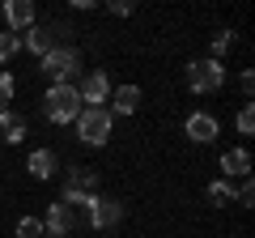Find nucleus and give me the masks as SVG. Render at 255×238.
I'll list each match as a JSON object with an SVG mask.
<instances>
[{
  "mask_svg": "<svg viewBox=\"0 0 255 238\" xmlns=\"http://www.w3.org/2000/svg\"><path fill=\"white\" fill-rule=\"evenodd\" d=\"M81 94H77V85H51L43 98V115L51 119V123H77V115H81Z\"/></svg>",
  "mask_w": 255,
  "mask_h": 238,
  "instance_id": "nucleus-1",
  "label": "nucleus"
},
{
  "mask_svg": "<svg viewBox=\"0 0 255 238\" xmlns=\"http://www.w3.org/2000/svg\"><path fill=\"white\" fill-rule=\"evenodd\" d=\"M94 192H98V174L90 166H73L68 170V183H64V204L68 209H90Z\"/></svg>",
  "mask_w": 255,
  "mask_h": 238,
  "instance_id": "nucleus-2",
  "label": "nucleus"
},
{
  "mask_svg": "<svg viewBox=\"0 0 255 238\" xmlns=\"http://www.w3.org/2000/svg\"><path fill=\"white\" fill-rule=\"evenodd\" d=\"M77 136L85 140V145H107L111 140V111H102V107H85L81 115H77Z\"/></svg>",
  "mask_w": 255,
  "mask_h": 238,
  "instance_id": "nucleus-3",
  "label": "nucleus"
},
{
  "mask_svg": "<svg viewBox=\"0 0 255 238\" xmlns=\"http://www.w3.org/2000/svg\"><path fill=\"white\" fill-rule=\"evenodd\" d=\"M187 85L196 94H217L221 85H226V68H221V60H191V64H187Z\"/></svg>",
  "mask_w": 255,
  "mask_h": 238,
  "instance_id": "nucleus-4",
  "label": "nucleus"
},
{
  "mask_svg": "<svg viewBox=\"0 0 255 238\" xmlns=\"http://www.w3.org/2000/svg\"><path fill=\"white\" fill-rule=\"evenodd\" d=\"M77 68H81V55L73 47H51L43 55V73L51 77V85H68V77H77Z\"/></svg>",
  "mask_w": 255,
  "mask_h": 238,
  "instance_id": "nucleus-5",
  "label": "nucleus"
},
{
  "mask_svg": "<svg viewBox=\"0 0 255 238\" xmlns=\"http://www.w3.org/2000/svg\"><path fill=\"white\" fill-rule=\"evenodd\" d=\"M85 221H90L94 230H115L119 221H124V204L111 200V196H94L90 209H85Z\"/></svg>",
  "mask_w": 255,
  "mask_h": 238,
  "instance_id": "nucleus-6",
  "label": "nucleus"
},
{
  "mask_svg": "<svg viewBox=\"0 0 255 238\" xmlns=\"http://www.w3.org/2000/svg\"><path fill=\"white\" fill-rule=\"evenodd\" d=\"M60 34H64V26H55V21H43V26H30L26 34H21V47H30L34 55H47L51 47H60Z\"/></svg>",
  "mask_w": 255,
  "mask_h": 238,
  "instance_id": "nucleus-7",
  "label": "nucleus"
},
{
  "mask_svg": "<svg viewBox=\"0 0 255 238\" xmlns=\"http://www.w3.org/2000/svg\"><path fill=\"white\" fill-rule=\"evenodd\" d=\"M77 94H81V107H98V102L111 98V81L102 68H94V73H85V81L77 85Z\"/></svg>",
  "mask_w": 255,
  "mask_h": 238,
  "instance_id": "nucleus-8",
  "label": "nucleus"
},
{
  "mask_svg": "<svg viewBox=\"0 0 255 238\" xmlns=\"http://www.w3.org/2000/svg\"><path fill=\"white\" fill-rule=\"evenodd\" d=\"M183 128H187V136L196 140V145H209V140H217L221 123L209 115V111H196V115H187V123H183Z\"/></svg>",
  "mask_w": 255,
  "mask_h": 238,
  "instance_id": "nucleus-9",
  "label": "nucleus"
},
{
  "mask_svg": "<svg viewBox=\"0 0 255 238\" xmlns=\"http://www.w3.org/2000/svg\"><path fill=\"white\" fill-rule=\"evenodd\" d=\"M77 226V217H73V209L64 200H55L51 209H47V221H43V230H47V238H64L68 230Z\"/></svg>",
  "mask_w": 255,
  "mask_h": 238,
  "instance_id": "nucleus-10",
  "label": "nucleus"
},
{
  "mask_svg": "<svg viewBox=\"0 0 255 238\" xmlns=\"http://www.w3.org/2000/svg\"><path fill=\"white\" fill-rule=\"evenodd\" d=\"M4 17H9L13 34H21V30L34 26V4H30V0H9V4H4Z\"/></svg>",
  "mask_w": 255,
  "mask_h": 238,
  "instance_id": "nucleus-11",
  "label": "nucleus"
},
{
  "mask_svg": "<svg viewBox=\"0 0 255 238\" xmlns=\"http://www.w3.org/2000/svg\"><path fill=\"white\" fill-rule=\"evenodd\" d=\"M26 170L34 174V179H51V174L60 170V157H55L51 149H34V153H30V162H26Z\"/></svg>",
  "mask_w": 255,
  "mask_h": 238,
  "instance_id": "nucleus-12",
  "label": "nucleus"
},
{
  "mask_svg": "<svg viewBox=\"0 0 255 238\" xmlns=\"http://www.w3.org/2000/svg\"><path fill=\"white\" fill-rule=\"evenodd\" d=\"M221 170H226V183L230 179H234V174H251V153H247V149H226V153H221Z\"/></svg>",
  "mask_w": 255,
  "mask_h": 238,
  "instance_id": "nucleus-13",
  "label": "nucleus"
},
{
  "mask_svg": "<svg viewBox=\"0 0 255 238\" xmlns=\"http://www.w3.org/2000/svg\"><path fill=\"white\" fill-rule=\"evenodd\" d=\"M0 136L9 140V145H21L26 140V119L17 111H0Z\"/></svg>",
  "mask_w": 255,
  "mask_h": 238,
  "instance_id": "nucleus-14",
  "label": "nucleus"
},
{
  "mask_svg": "<svg viewBox=\"0 0 255 238\" xmlns=\"http://www.w3.org/2000/svg\"><path fill=\"white\" fill-rule=\"evenodd\" d=\"M111 102H115V115H132L140 107V85H119V90H111Z\"/></svg>",
  "mask_w": 255,
  "mask_h": 238,
  "instance_id": "nucleus-15",
  "label": "nucleus"
},
{
  "mask_svg": "<svg viewBox=\"0 0 255 238\" xmlns=\"http://www.w3.org/2000/svg\"><path fill=\"white\" fill-rule=\"evenodd\" d=\"M204 196H209V204H217V209H221V204H234V187H230L226 179L209 183V192H204Z\"/></svg>",
  "mask_w": 255,
  "mask_h": 238,
  "instance_id": "nucleus-16",
  "label": "nucleus"
},
{
  "mask_svg": "<svg viewBox=\"0 0 255 238\" xmlns=\"http://www.w3.org/2000/svg\"><path fill=\"white\" fill-rule=\"evenodd\" d=\"M17 51H21V34L4 30V34H0V64H4V60H13Z\"/></svg>",
  "mask_w": 255,
  "mask_h": 238,
  "instance_id": "nucleus-17",
  "label": "nucleus"
},
{
  "mask_svg": "<svg viewBox=\"0 0 255 238\" xmlns=\"http://www.w3.org/2000/svg\"><path fill=\"white\" fill-rule=\"evenodd\" d=\"M17 238H47V230H43L38 217H21L17 221Z\"/></svg>",
  "mask_w": 255,
  "mask_h": 238,
  "instance_id": "nucleus-18",
  "label": "nucleus"
},
{
  "mask_svg": "<svg viewBox=\"0 0 255 238\" xmlns=\"http://www.w3.org/2000/svg\"><path fill=\"white\" fill-rule=\"evenodd\" d=\"M230 47H234V34H230V30H221V34L213 38V55H209V60H221V55H226Z\"/></svg>",
  "mask_w": 255,
  "mask_h": 238,
  "instance_id": "nucleus-19",
  "label": "nucleus"
},
{
  "mask_svg": "<svg viewBox=\"0 0 255 238\" xmlns=\"http://www.w3.org/2000/svg\"><path fill=\"white\" fill-rule=\"evenodd\" d=\"M238 132H243V136H251V132H255V111H251V102L238 111Z\"/></svg>",
  "mask_w": 255,
  "mask_h": 238,
  "instance_id": "nucleus-20",
  "label": "nucleus"
},
{
  "mask_svg": "<svg viewBox=\"0 0 255 238\" xmlns=\"http://www.w3.org/2000/svg\"><path fill=\"white\" fill-rule=\"evenodd\" d=\"M9 102H13V77L0 73V111H9Z\"/></svg>",
  "mask_w": 255,
  "mask_h": 238,
  "instance_id": "nucleus-21",
  "label": "nucleus"
},
{
  "mask_svg": "<svg viewBox=\"0 0 255 238\" xmlns=\"http://www.w3.org/2000/svg\"><path fill=\"white\" fill-rule=\"evenodd\" d=\"M234 200H238V204H251V200H255V187H251V179H247V183L234 192Z\"/></svg>",
  "mask_w": 255,
  "mask_h": 238,
  "instance_id": "nucleus-22",
  "label": "nucleus"
},
{
  "mask_svg": "<svg viewBox=\"0 0 255 238\" xmlns=\"http://www.w3.org/2000/svg\"><path fill=\"white\" fill-rule=\"evenodd\" d=\"M107 9L115 13V17H128V13H132V0H111Z\"/></svg>",
  "mask_w": 255,
  "mask_h": 238,
  "instance_id": "nucleus-23",
  "label": "nucleus"
},
{
  "mask_svg": "<svg viewBox=\"0 0 255 238\" xmlns=\"http://www.w3.org/2000/svg\"><path fill=\"white\" fill-rule=\"evenodd\" d=\"M238 85H243V94L251 98V90H255V73H243V81H238Z\"/></svg>",
  "mask_w": 255,
  "mask_h": 238,
  "instance_id": "nucleus-24",
  "label": "nucleus"
},
{
  "mask_svg": "<svg viewBox=\"0 0 255 238\" xmlns=\"http://www.w3.org/2000/svg\"><path fill=\"white\" fill-rule=\"evenodd\" d=\"M0 9H4V4H0Z\"/></svg>",
  "mask_w": 255,
  "mask_h": 238,
  "instance_id": "nucleus-25",
  "label": "nucleus"
}]
</instances>
